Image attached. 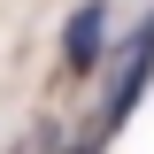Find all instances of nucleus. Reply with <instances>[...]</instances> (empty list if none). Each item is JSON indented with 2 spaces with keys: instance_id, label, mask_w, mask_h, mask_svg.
I'll return each mask as SVG.
<instances>
[{
  "instance_id": "obj_1",
  "label": "nucleus",
  "mask_w": 154,
  "mask_h": 154,
  "mask_svg": "<svg viewBox=\"0 0 154 154\" xmlns=\"http://www.w3.org/2000/svg\"><path fill=\"white\" fill-rule=\"evenodd\" d=\"M146 85H154V16L139 23V38L123 46V69H116V85H108V116H100V131H123L139 116V100H146Z\"/></svg>"
},
{
  "instance_id": "obj_2",
  "label": "nucleus",
  "mask_w": 154,
  "mask_h": 154,
  "mask_svg": "<svg viewBox=\"0 0 154 154\" xmlns=\"http://www.w3.org/2000/svg\"><path fill=\"white\" fill-rule=\"evenodd\" d=\"M100 54H108V0H85L62 23V62L85 77V69H100Z\"/></svg>"
},
{
  "instance_id": "obj_3",
  "label": "nucleus",
  "mask_w": 154,
  "mask_h": 154,
  "mask_svg": "<svg viewBox=\"0 0 154 154\" xmlns=\"http://www.w3.org/2000/svg\"><path fill=\"white\" fill-rule=\"evenodd\" d=\"M69 154H93V146H69Z\"/></svg>"
}]
</instances>
